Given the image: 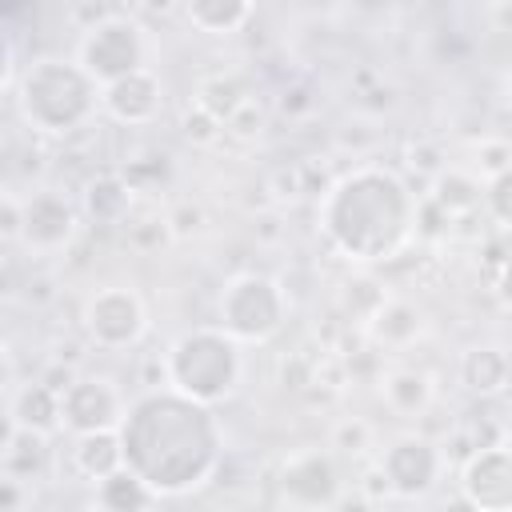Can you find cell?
Listing matches in <instances>:
<instances>
[{"label":"cell","mask_w":512,"mask_h":512,"mask_svg":"<svg viewBox=\"0 0 512 512\" xmlns=\"http://www.w3.org/2000/svg\"><path fill=\"white\" fill-rule=\"evenodd\" d=\"M52 436H40V432H24V428H12L4 424V448H0V468L4 476L12 480H24V484H36L48 468V448Z\"/></svg>","instance_id":"cell-18"},{"label":"cell","mask_w":512,"mask_h":512,"mask_svg":"<svg viewBox=\"0 0 512 512\" xmlns=\"http://www.w3.org/2000/svg\"><path fill=\"white\" fill-rule=\"evenodd\" d=\"M512 164V140H500V136H488L476 144V176L480 180H492L496 172H504Z\"/></svg>","instance_id":"cell-29"},{"label":"cell","mask_w":512,"mask_h":512,"mask_svg":"<svg viewBox=\"0 0 512 512\" xmlns=\"http://www.w3.org/2000/svg\"><path fill=\"white\" fill-rule=\"evenodd\" d=\"M80 324H84L88 344H96L104 352H128L148 332V308H144V300H140L136 288H128V284H104V288H96L84 300Z\"/></svg>","instance_id":"cell-8"},{"label":"cell","mask_w":512,"mask_h":512,"mask_svg":"<svg viewBox=\"0 0 512 512\" xmlns=\"http://www.w3.org/2000/svg\"><path fill=\"white\" fill-rule=\"evenodd\" d=\"M252 100V88L240 72H212V76H200L196 80V92H192V104L200 112H208L216 124H228L244 104Z\"/></svg>","instance_id":"cell-19"},{"label":"cell","mask_w":512,"mask_h":512,"mask_svg":"<svg viewBox=\"0 0 512 512\" xmlns=\"http://www.w3.org/2000/svg\"><path fill=\"white\" fill-rule=\"evenodd\" d=\"M80 232V208L56 192V188H36L32 196H24V248L48 256L60 252L76 240Z\"/></svg>","instance_id":"cell-12"},{"label":"cell","mask_w":512,"mask_h":512,"mask_svg":"<svg viewBox=\"0 0 512 512\" xmlns=\"http://www.w3.org/2000/svg\"><path fill=\"white\" fill-rule=\"evenodd\" d=\"M164 108V84L152 68H140L108 88H100V112L124 128H144Z\"/></svg>","instance_id":"cell-13"},{"label":"cell","mask_w":512,"mask_h":512,"mask_svg":"<svg viewBox=\"0 0 512 512\" xmlns=\"http://www.w3.org/2000/svg\"><path fill=\"white\" fill-rule=\"evenodd\" d=\"M456 492H464L480 512H512V448L508 440L476 448L456 468Z\"/></svg>","instance_id":"cell-11"},{"label":"cell","mask_w":512,"mask_h":512,"mask_svg":"<svg viewBox=\"0 0 512 512\" xmlns=\"http://www.w3.org/2000/svg\"><path fill=\"white\" fill-rule=\"evenodd\" d=\"M436 512H480V508H476L464 492H452L448 500H440V508H436Z\"/></svg>","instance_id":"cell-34"},{"label":"cell","mask_w":512,"mask_h":512,"mask_svg":"<svg viewBox=\"0 0 512 512\" xmlns=\"http://www.w3.org/2000/svg\"><path fill=\"white\" fill-rule=\"evenodd\" d=\"M264 128H268V108L252 96V100L224 124V136H232V140H256Z\"/></svg>","instance_id":"cell-28"},{"label":"cell","mask_w":512,"mask_h":512,"mask_svg":"<svg viewBox=\"0 0 512 512\" xmlns=\"http://www.w3.org/2000/svg\"><path fill=\"white\" fill-rule=\"evenodd\" d=\"M456 372H460V384L472 396H480V400L512 392V356L500 344H472V348H464Z\"/></svg>","instance_id":"cell-17"},{"label":"cell","mask_w":512,"mask_h":512,"mask_svg":"<svg viewBox=\"0 0 512 512\" xmlns=\"http://www.w3.org/2000/svg\"><path fill=\"white\" fill-rule=\"evenodd\" d=\"M288 320V292L268 272H240L216 300V328L236 344H268Z\"/></svg>","instance_id":"cell-5"},{"label":"cell","mask_w":512,"mask_h":512,"mask_svg":"<svg viewBox=\"0 0 512 512\" xmlns=\"http://www.w3.org/2000/svg\"><path fill=\"white\" fill-rule=\"evenodd\" d=\"M72 468L88 484H100L104 476L124 468V444L120 432H92V436H72Z\"/></svg>","instance_id":"cell-22"},{"label":"cell","mask_w":512,"mask_h":512,"mask_svg":"<svg viewBox=\"0 0 512 512\" xmlns=\"http://www.w3.org/2000/svg\"><path fill=\"white\" fill-rule=\"evenodd\" d=\"M380 404L396 416V420H420L428 416L432 400H436V384L424 368L412 364H396L388 372H380Z\"/></svg>","instance_id":"cell-16"},{"label":"cell","mask_w":512,"mask_h":512,"mask_svg":"<svg viewBox=\"0 0 512 512\" xmlns=\"http://www.w3.org/2000/svg\"><path fill=\"white\" fill-rule=\"evenodd\" d=\"M12 100L36 136H72L100 112V84L76 56H40L24 68Z\"/></svg>","instance_id":"cell-3"},{"label":"cell","mask_w":512,"mask_h":512,"mask_svg":"<svg viewBox=\"0 0 512 512\" xmlns=\"http://www.w3.org/2000/svg\"><path fill=\"white\" fill-rule=\"evenodd\" d=\"M428 200H432L448 220H460V216L484 208V180H480L472 168H444V172L432 180Z\"/></svg>","instance_id":"cell-20"},{"label":"cell","mask_w":512,"mask_h":512,"mask_svg":"<svg viewBox=\"0 0 512 512\" xmlns=\"http://www.w3.org/2000/svg\"><path fill=\"white\" fill-rule=\"evenodd\" d=\"M372 444H376V432H372V424L360 420V416H344V420H336L332 432H328V448L340 452V456H364Z\"/></svg>","instance_id":"cell-26"},{"label":"cell","mask_w":512,"mask_h":512,"mask_svg":"<svg viewBox=\"0 0 512 512\" xmlns=\"http://www.w3.org/2000/svg\"><path fill=\"white\" fill-rule=\"evenodd\" d=\"M276 488L288 508L296 512H336L344 496L340 464L332 448H296L280 460Z\"/></svg>","instance_id":"cell-9"},{"label":"cell","mask_w":512,"mask_h":512,"mask_svg":"<svg viewBox=\"0 0 512 512\" xmlns=\"http://www.w3.org/2000/svg\"><path fill=\"white\" fill-rule=\"evenodd\" d=\"M420 200L384 164H356L316 200V224L328 248L352 264H384L416 236Z\"/></svg>","instance_id":"cell-2"},{"label":"cell","mask_w":512,"mask_h":512,"mask_svg":"<svg viewBox=\"0 0 512 512\" xmlns=\"http://www.w3.org/2000/svg\"><path fill=\"white\" fill-rule=\"evenodd\" d=\"M424 328H428V316L420 304H412L404 296H388L376 308V316L364 324V336L384 352H404L424 336Z\"/></svg>","instance_id":"cell-15"},{"label":"cell","mask_w":512,"mask_h":512,"mask_svg":"<svg viewBox=\"0 0 512 512\" xmlns=\"http://www.w3.org/2000/svg\"><path fill=\"white\" fill-rule=\"evenodd\" d=\"M156 500L160 496L132 468H120L100 484H92V512H152Z\"/></svg>","instance_id":"cell-21"},{"label":"cell","mask_w":512,"mask_h":512,"mask_svg":"<svg viewBox=\"0 0 512 512\" xmlns=\"http://www.w3.org/2000/svg\"><path fill=\"white\" fill-rule=\"evenodd\" d=\"M128 400L116 380L108 376H76L72 388L60 396V424L68 436L92 432H120Z\"/></svg>","instance_id":"cell-10"},{"label":"cell","mask_w":512,"mask_h":512,"mask_svg":"<svg viewBox=\"0 0 512 512\" xmlns=\"http://www.w3.org/2000/svg\"><path fill=\"white\" fill-rule=\"evenodd\" d=\"M508 448H512V436H508Z\"/></svg>","instance_id":"cell-37"},{"label":"cell","mask_w":512,"mask_h":512,"mask_svg":"<svg viewBox=\"0 0 512 512\" xmlns=\"http://www.w3.org/2000/svg\"><path fill=\"white\" fill-rule=\"evenodd\" d=\"M180 132H184L188 144L208 148V144H216V140L224 136V124H216L208 112H200L196 104H188V112H184V120H180Z\"/></svg>","instance_id":"cell-30"},{"label":"cell","mask_w":512,"mask_h":512,"mask_svg":"<svg viewBox=\"0 0 512 512\" xmlns=\"http://www.w3.org/2000/svg\"><path fill=\"white\" fill-rule=\"evenodd\" d=\"M124 468H132L156 496H188L208 484L224 460V428L216 408L196 404L168 384L128 400L124 424Z\"/></svg>","instance_id":"cell-1"},{"label":"cell","mask_w":512,"mask_h":512,"mask_svg":"<svg viewBox=\"0 0 512 512\" xmlns=\"http://www.w3.org/2000/svg\"><path fill=\"white\" fill-rule=\"evenodd\" d=\"M444 464H448L444 444H436L424 432H400L396 440H388L376 452V468H380V476L388 484V496H396L404 504L424 500L440 484Z\"/></svg>","instance_id":"cell-7"},{"label":"cell","mask_w":512,"mask_h":512,"mask_svg":"<svg viewBox=\"0 0 512 512\" xmlns=\"http://www.w3.org/2000/svg\"><path fill=\"white\" fill-rule=\"evenodd\" d=\"M504 104L512 108V68H508V76H504Z\"/></svg>","instance_id":"cell-35"},{"label":"cell","mask_w":512,"mask_h":512,"mask_svg":"<svg viewBox=\"0 0 512 512\" xmlns=\"http://www.w3.org/2000/svg\"><path fill=\"white\" fill-rule=\"evenodd\" d=\"M504 420L512 424V392H508V404H504Z\"/></svg>","instance_id":"cell-36"},{"label":"cell","mask_w":512,"mask_h":512,"mask_svg":"<svg viewBox=\"0 0 512 512\" xmlns=\"http://www.w3.org/2000/svg\"><path fill=\"white\" fill-rule=\"evenodd\" d=\"M160 376L172 392L216 408V404L232 400L244 380V344H236L216 324L188 328L168 344V352L160 360Z\"/></svg>","instance_id":"cell-4"},{"label":"cell","mask_w":512,"mask_h":512,"mask_svg":"<svg viewBox=\"0 0 512 512\" xmlns=\"http://www.w3.org/2000/svg\"><path fill=\"white\" fill-rule=\"evenodd\" d=\"M0 236H4V244L24 240V200L12 188L0 196Z\"/></svg>","instance_id":"cell-31"},{"label":"cell","mask_w":512,"mask_h":512,"mask_svg":"<svg viewBox=\"0 0 512 512\" xmlns=\"http://www.w3.org/2000/svg\"><path fill=\"white\" fill-rule=\"evenodd\" d=\"M388 300V292L372 280V276H356V280H348L344 288H340V308H344V316H348V324L356 320L360 328L376 316V308Z\"/></svg>","instance_id":"cell-25"},{"label":"cell","mask_w":512,"mask_h":512,"mask_svg":"<svg viewBox=\"0 0 512 512\" xmlns=\"http://www.w3.org/2000/svg\"><path fill=\"white\" fill-rule=\"evenodd\" d=\"M492 296H496V304L504 308V312H512V252L496 264V272H492Z\"/></svg>","instance_id":"cell-32"},{"label":"cell","mask_w":512,"mask_h":512,"mask_svg":"<svg viewBox=\"0 0 512 512\" xmlns=\"http://www.w3.org/2000/svg\"><path fill=\"white\" fill-rule=\"evenodd\" d=\"M80 212L92 224H120V220H128V212H132V184L120 172L92 176L88 188H84Z\"/></svg>","instance_id":"cell-23"},{"label":"cell","mask_w":512,"mask_h":512,"mask_svg":"<svg viewBox=\"0 0 512 512\" xmlns=\"http://www.w3.org/2000/svg\"><path fill=\"white\" fill-rule=\"evenodd\" d=\"M336 512H380V500H372V496H364V492L356 488V492H344V496H340Z\"/></svg>","instance_id":"cell-33"},{"label":"cell","mask_w":512,"mask_h":512,"mask_svg":"<svg viewBox=\"0 0 512 512\" xmlns=\"http://www.w3.org/2000/svg\"><path fill=\"white\" fill-rule=\"evenodd\" d=\"M4 412H8L4 424H12V428L40 432V436L64 432V424H60V392H52L40 376L24 380V384H12L8 400H4Z\"/></svg>","instance_id":"cell-14"},{"label":"cell","mask_w":512,"mask_h":512,"mask_svg":"<svg viewBox=\"0 0 512 512\" xmlns=\"http://www.w3.org/2000/svg\"><path fill=\"white\" fill-rule=\"evenodd\" d=\"M484 212L504 232H512V164L504 172H496L492 180H484Z\"/></svg>","instance_id":"cell-27"},{"label":"cell","mask_w":512,"mask_h":512,"mask_svg":"<svg viewBox=\"0 0 512 512\" xmlns=\"http://www.w3.org/2000/svg\"><path fill=\"white\" fill-rule=\"evenodd\" d=\"M256 16V4L248 0H192L184 4V20L204 36H236Z\"/></svg>","instance_id":"cell-24"},{"label":"cell","mask_w":512,"mask_h":512,"mask_svg":"<svg viewBox=\"0 0 512 512\" xmlns=\"http://www.w3.org/2000/svg\"><path fill=\"white\" fill-rule=\"evenodd\" d=\"M76 60L100 88H108L140 68H152L148 64V28L128 12H104L92 24H84Z\"/></svg>","instance_id":"cell-6"}]
</instances>
